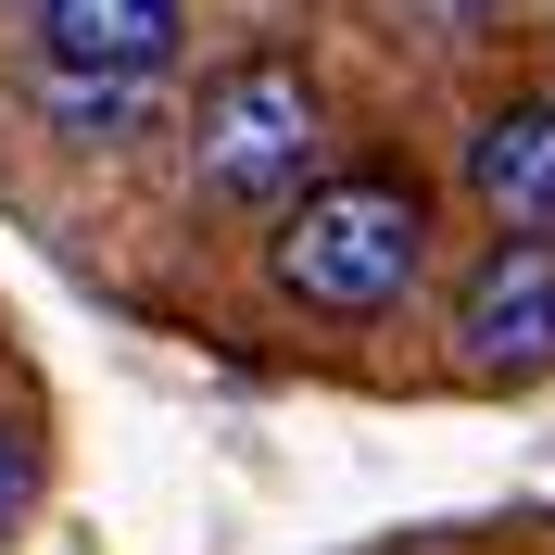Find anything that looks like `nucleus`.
Masks as SVG:
<instances>
[{
  "label": "nucleus",
  "instance_id": "obj_1",
  "mask_svg": "<svg viewBox=\"0 0 555 555\" xmlns=\"http://www.w3.org/2000/svg\"><path fill=\"white\" fill-rule=\"evenodd\" d=\"M266 278L304 315H391L429 278V190L404 165H341L266 228Z\"/></svg>",
  "mask_w": 555,
  "mask_h": 555
},
{
  "label": "nucleus",
  "instance_id": "obj_2",
  "mask_svg": "<svg viewBox=\"0 0 555 555\" xmlns=\"http://www.w3.org/2000/svg\"><path fill=\"white\" fill-rule=\"evenodd\" d=\"M328 152V89L304 51H228L190 102V190L228 215H291Z\"/></svg>",
  "mask_w": 555,
  "mask_h": 555
},
{
  "label": "nucleus",
  "instance_id": "obj_3",
  "mask_svg": "<svg viewBox=\"0 0 555 555\" xmlns=\"http://www.w3.org/2000/svg\"><path fill=\"white\" fill-rule=\"evenodd\" d=\"M442 353H454V379H467V391H530V379H555V253L492 241L480 266L454 278V304H442Z\"/></svg>",
  "mask_w": 555,
  "mask_h": 555
},
{
  "label": "nucleus",
  "instance_id": "obj_4",
  "mask_svg": "<svg viewBox=\"0 0 555 555\" xmlns=\"http://www.w3.org/2000/svg\"><path fill=\"white\" fill-rule=\"evenodd\" d=\"M454 190L492 241L555 253V89H505V102L467 114V152H454Z\"/></svg>",
  "mask_w": 555,
  "mask_h": 555
},
{
  "label": "nucleus",
  "instance_id": "obj_5",
  "mask_svg": "<svg viewBox=\"0 0 555 555\" xmlns=\"http://www.w3.org/2000/svg\"><path fill=\"white\" fill-rule=\"evenodd\" d=\"M26 26H38V64L152 89V76L177 64V26H190V0H26Z\"/></svg>",
  "mask_w": 555,
  "mask_h": 555
},
{
  "label": "nucleus",
  "instance_id": "obj_6",
  "mask_svg": "<svg viewBox=\"0 0 555 555\" xmlns=\"http://www.w3.org/2000/svg\"><path fill=\"white\" fill-rule=\"evenodd\" d=\"M38 114H51L76 152H127V139L152 127V89H127V76H64V64H38Z\"/></svg>",
  "mask_w": 555,
  "mask_h": 555
},
{
  "label": "nucleus",
  "instance_id": "obj_7",
  "mask_svg": "<svg viewBox=\"0 0 555 555\" xmlns=\"http://www.w3.org/2000/svg\"><path fill=\"white\" fill-rule=\"evenodd\" d=\"M379 13H391V26L416 38V51H480L505 0H379Z\"/></svg>",
  "mask_w": 555,
  "mask_h": 555
},
{
  "label": "nucleus",
  "instance_id": "obj_8",
  "mask_svg": "<svg viewBox=\"0 0 555 555\" xmlns=\"http://www.w3.org/2000/svg\"><path fill=\"white\" fill-rule=\"evenodd\" d=\"M26 492H38V467H26V429H0V543H13V518H26Z\"/></svg>",
  "mask_w": 555,
  "mask_h": 555
}]
</instances>
